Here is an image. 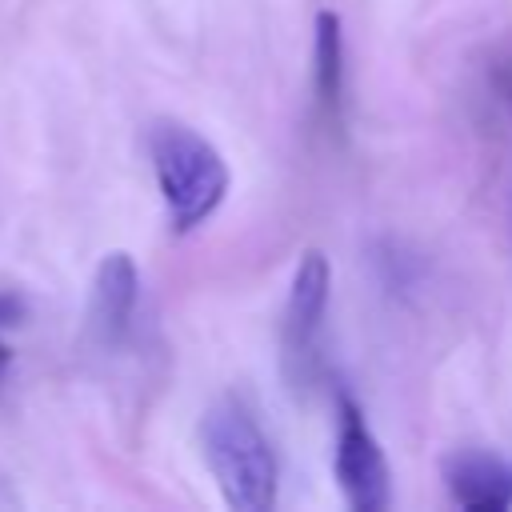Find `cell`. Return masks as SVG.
<instances>
[{
	"mask_svg": "<svg viewBox=\"0 0 512 512\" xmlns=\"http://www.w3.org/2000/svg\"><path fill=\"white\" fill-rule=\"evenodd\" d=\"M200 452L228 508L268 512L276 504L280 464L268 432L240 396H224L200 416Z\"/></svg>",
	"mask_w": 512,
	"mask_h": 512,
	"instance_id": "6da1fadb",
	"label": "cell"
},
{
	"mask_svg": "<svg viewBox=\"0 0 512 512\" xmlns=\"http://www.w3.org/2000/svg\"><path fill=\"white\" fill-rule=\"evenodd\" d=\"M148 160L172 232L200 228L228 196L232 172L220 148L184 120H156L148 128Z\"/></svg>",
	"mask_w": 512,
	"mask_h": 512,
	"instance_id": "7a4b0ae2",
	"label": "cell"
},
{
	"mask_svg": "<svg viewBox=\"0 0 512 512\" xmlns=\"http://www.w3.org/2000/svg\"><path fill=\"white\" fill-rule=\"evenodd\" d=\"M332 476L352 512H380L392 500V472L380 440L372 436L360 404L340 392L336 396V452H332Z\"/></svg>",
	"mask_w": 512,
	"mask_h": 512,
	"instance_id": "3957f363",
	"label": "cell"
},
{
	"mask_svg": "<svg viewBox=\"0 0 512 512\" xmlns=\"http://www.w3.org/2000/svg\"><path fill=\"white\" fill-rule=\"evenodd\" d=\"M328 296H332V264L320 248H308L296 264V276L284 300V320H280V348H284L288 372H296L300 360L312 356L316 332L328 312Z\"/></svg>",
	"mask_w": 512,
	"mask_h": 512,
	"instance_id": "277c9868",
	"label": "cell"
},
{
	"mask_svg": "<svg viewBox=\"0 0 512 512\" xmlns=\"http://www.w3.org/2000/svg\"><path fill=\"white\" fill-rule=\"evenodd\" d=\"M444 488L456 508L504 512L512 508V464L492 448H456L440 464Z\"/></svg>",
	"mask_w": 512,
	"mask_h": 512,
	"instance_id": "5b68a950",
	"label": "cell"
},
{
	"mask_svg": "<svg viewBox=\"0 0 512 512\" xmlns=\"http://www.w3.org/2000/svg\"><path fill=\"white\" fill-rule=\"evenodd\" d=\"M140 300V268L128 252H108L92 276L88 328L100 344H120Z\"/></svg>",
	"mask_w": 512,
	"mask_h": 512,
	"instance_id": "8992f818",
	"label": "cell"
},
{
	"mask_svg": "<svg viewBox=\"0 0 512 512\" xmlns=\"http://www.w3.org/2000/svg\"><path fill=\"white\" fill-rule=\"evenodd\" d=\"M312 96L324 120L340 124L344 112V24L332 8L312 16Z\"/></svg>",
	"mask_w": 512,
	"mask_h": 512,
	"instance_id": "52a82bcc",
	"label": "cell"
},
{
	"mask_svg": "<svg viewBox=\"0 0 512 512\" xmlns=\"http://www.w3.org/2000/svg\"><path fill=\"white\" fill-rule=\"evenodd\" d=\"M24 316V300L12 292H0V324H16Z\"/></svg>",
	"mask_w": 512,
	"mask_h": 512,
	"instance_id": "ba28073f",
	"label": "cell"
},
{
	"mask_svg": "<svg viewBox=\"0 0 512 512\" xmlns=\"http://www.w3.org/2000/svg\"><path fill=\"white\" fill-rule=\"evenodd\" d=\"M8 364V348H4V340H0V368Z\"/></svg>",
	"mask_w": 512,
	"mask_h": 512,
	"instance_id": "9c48e42d",
	"label": "cell"
}]
</instances>
